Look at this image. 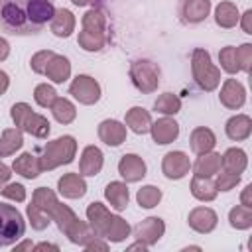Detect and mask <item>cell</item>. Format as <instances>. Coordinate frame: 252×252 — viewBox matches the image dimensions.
<instances>
[{
	"mask_svg": "<svg viewBox=\"0 0 252 252\" xmlns=\"http://www.w3.org/2000/svg\"><path fill=\"white\" fill-rule=\"evenodd\" d=\"M22 250H33V244H32V240H24V242H16L14 244V252H22Z\"/></svg>",
	"mask_w": 252,
	"mask_h": 252,
	"instance_id": "cell-53",
	"label": "cell"
},
{
	"mask_svg": "<svg viewBox=\"0 0 252 252\" xmlns=\"http://www.w3.org/2000/svg\"><path fill=\"white\" fill-rule=\"evenodd\" d=\"M33 250H35V252H41V250H53V252H57L59 246H57V244H51V242H39V244L33 246Z\"/></svg>",
	"mask_w": 252,
	"mask_h": 252,
	"instance_id": "cell-52",
	"label": "cell"
},
{
	"mask_svg": "<svg viewBox=\"0 0 252 252\" xmlns=\"http://www.w3.org/2000/svg\"><path fill=\"white\" fill-rule=\"evenodd\" d=\"M191 171V159L185 152L181 150H173V152H167L161 159V173L167 177V179H173V181H179L183 179L187 173Z\"/></svg>",
	"mask_w": 252,
	"mask_h": 252,
	"instance_id": "cell-9",
	"label": "cell"
},
{
	"mask_svg": "<svg viewBox=\"0 0 252 252\" xmlns=\"http://www.w3.org/2000/svg\"><path fill=\"white\" fill-rule=\"evenodd\" d=\"M81 26L85 32H93V33H106V16L102 10L98 8H91L85 12Z\"/></svg>",
	"mask_w": 252,
	"mask_h": 252,
	"instance_id": "cell-34",
	"label": "cell"
},
{
	"mask_svg": "<svg viewBox=\"0 0 252 252\" xmlns=\"http://www.w3.org/2000/svg\"><path fill=\"white\" fill-rule=\"evenodd\" d=\"M87 220H89V226L93 230L94 236L98 238H104L106 242H124L128 236H130V224L118 217V215H112L106 205H102L100 201H93L89 203L87 207Z\"/></svg>",
	"mask_w": 252,
	"mask_h": 252,
	"instance_id": "cell-2",
	"label": "cell"
},
{
	"mask_svg": "<svg viewBox=\"0 0 252 252\" xmlns=\"http://www.w3.org/2000/svg\"><path fill=\"white\" fill-rule=\"evenodd\" d=\"M191 195L197 199V201H203V203H209V201H215L219 191L215 187V181L211 177H201V175H193L191 179Z\"/></svg>",
	"mask_w": 252,
	"mask_h": 252,
	"instance_id": "cell-30",
	"label": "cell"
},
{
	"mask_svg": "<svg viewBox=\"0 0 252 252\" xmlns=\"http://www.w3.org/2000/svg\"><path fill=\"white\" fill-rule=\"evenodd\" d=\"M69 94L79 100L81 104L85 106H91V104H96L100 100V94H102V89L98 85V81L91 75H77L71 85H69Z\"/></svg>",
	"mask_w": 252,
	"mask_h": 252,
	"instance_id": "cell-8",
	"label": "cell"
},
{
	"mask_svg": "<svg viewBox=\"0 0 252 252\" xmlns=\"http://www.w3.org/2000/svg\"><path fill=\"white\" fill-rule=\"evenodd\" d=\"M150 134L158 146H167L177 140L179 136V124L171 116H161L150 126Z\"/></svg>",
	"mask_w": 252,
	"mask_h": 252,
	"instance_id": "cell-14",
	"label": "cell"
},
{
	"mask_svg": "<svg viewBox=\"0 0 252 252\" xmlns=\"http://www.w3.org/2000/svg\"><path fill=\"white\" fill-rule=\"evenodd\" d=\"M26 232V220L14 205L0 203V248L16 244Z\"/></svg>",
	"mask_w": 252,
	"mask_h": 252,
	"instance_id": "cell-6",
	"label": "cell"
},
{
	"mask_svg": "<svg viewBox=\"0 0 252 252\" xmlns=\"http://www.w3.org/2000/svg\"><path fill=\"white\" fill-rule=\"evenodd\" d=\"M217 222H219V217L211 207H195L187 215V224L199 234L213 232L217 228Z\"/></svg>",
	"mask_w": 252,
	"mask_h": 252,
	"instance_id": "cell-13",
	"label": "cell"
},
{
	"mask_svg": "<svg viewBox=\"0 0 252 252\" xmlns=\"http://www.w3.org/2000/svg\"><path fill=\"white\" fill-rule=\"evenodd\" d=\"M191 73L197 87L205 93H213L220 85V69L211 61V53L203 47H195L191 53Z\"/></svg>",
	"mask_w": 252,
	"mask_h": 252,
	"instance_id": "cell-4",
	"label": "cell"
},
{
	"mask_svg": "<svg viewBox=\"0 0 252 252\" xmlns=\"http://www.w3.org/2000/svg\"><path fill=\"white\" fill-rule=\"evenodd\" d=\"M128 250H142V252H144V250H148V246H146L144 242H140V240H138L136 244H130V246H128Z\"/></svg>",
	"mask_w": 252,
	"mask_h": 252,
	"instance_id": "cell-55",
	"label": "cell"
},
{
	"mask_svg": "<svg viewBox=\"0 0 252 252\" xmlns=\"http://www.w3.org/2000/svg\"><path fill=\"white\" fill-rule=\"evenodd\" d=\"M55 98H57V93H55V89H53L51 85H47V83L35 85V89H33V100H35L41 108H49Z\"/></svg>",
	"mask_w": 252,
	"mask_h": 252,
	"instance_id": "cell-40",
	"label": "cell"
},
{
	"mask_svg": "<svg viewBox=\"0 0 252 252\" xmlns=\"http://www.w3.org/2000/svg\"><path fill=\"white\" fill-rule=\"evenodd\" d=\"M75 6H94L96 2H100V0H71Z\"/></svg>",
	"mask_w": 252,
	"mask_h": 252,
	"instance_id": "cell-54",
	"label": "cell"
},
{
	"mask_svg": "<svg viewBox=\"0 0 252 252\" xmlns=\"http://www.w3.org/2000/svg\"><path fill=\"white\" fill-rule=\"evenodd\" d=\"M240 183V175L238 173H230V171H219L217 179H215V187L217 191H230Z\"/></svg>",
	"mask_w": 252,
	"mask_h": 252,
	"instance_id": "cell-42",
	"label": "cell"
},
{
	"mask_svg": "<svg viewBox=\"0 0 252 252\" xmlns=\"http://www.w3.org/2000/svg\"><path fill=\"white\" fill-rule=\"evenodd\" d=\"M75 26H77V20H75V14L67 8H59L55 10L53 18H51V33L57 35V37H69L73 32H75Z\"/></svg>",
	"mask_w": 252,
	"mask_h": 252,
	"instance_id": "cell-21",
	"label": "cell"
},
{
	"mask_svg": "<svg viewBox=\"0 0 252 252\" xmlns=\"http://www.w3.org/2000/svg\"><path fill=\"white\" fill-rule=\"evenodd\" d=\"M96 132H98L100 142H104L110 148H118V146H122L126 142V124H122L120 120L106 118V120H102L98 124Z\"/></svg>",
	"mask_w": 252,
	"mask_h": 252,
	"instance_id": "cell-15",
	"label": "cell"
},
{
	"mask_svg": "<svg viewBox=\"0 0 252 252\" xmlns=\"http://www.w3.org/2000/svg\"><path fill=\"white\" fill-rule=\"evenodd\" d=\"M215 144H217V136H215V132H213L211 128H207V126H197V128L191 132V136H189L191 152L197 154V156H201V154H205V152H211V150L215 148Z\"/></svg>",
	"mask_w": 252,
	"mask_h": 252,
	"instance_id": "cell-22",
	"label": "cell"
},
{
	"mask_svg": "<svg viewBox=\"0 0 252 252\" xmlns=\"http://www.w3.org/2000/svg\"><path fill=\"white\" fill-rule=\"evenodd\" d=\"M12 171H16L18 175H22L26 179H35L41 173L39 158L33 156V154H30V152H24V154H20L12 161Z\"/></svg>",
	"mask_w": 252,
	"mask_h": 252,
	"instance_id": "cell-27",
	"label": "cell"
},
{
	"mask_svg": "<svg viewBox=\"0 0 252 252\" xmlns=\"http://www.w3.org/2000/svg\"><path fill=\"white\" fill-rule=\"evenodd\" d=\"M0 18H2V22H4L8 28H12V30H22V28L26 26V22H28L26 12H24L18 4H14V2H6V4L2 6Z\"/></svg>",
	"mask_w": 252,
	"mask_h": 252,
	"instance_id": "cell-33",
	"label": "cell"
},
{
	"mask_svg": "<svg viewBox=\"0 0 252 252\" xmlns=\"http://www.w3.org/2000/svg\"><path fill=\"white\" fill-rule=\"evenodd\" d=\"M24 146V132L20 128H6L0 134V158L16 154Z\"/></svg>",
	"mask_w": 252,
	"mask_h": 252,
	"instance_id": "cell-31",
	"label": "cell"
},
{
	"mask_svg": "<svg viewBox=\"0 0 252 252\" xmlns=\"http://www.w3.org/2000/svg\"><path fill=\"white\" fill-rule=\"evenodd\" d=\"M250 193H252V185H246L240 193V205L244 207H252V199H250Z\"/></svg>",
	"mask_w": 252,
	"mask_h": 252,
	"instance_id": "cell-49",
	"label": "cell"
},
{
	"mask_svg": "<svg viewBox=\"0 0 252 252\" xmlns=\"http://www.w3.org/2000/svg\"><path fill=\"white\" fill-rule=\"evenodd\" d=\"M220 167L224 171L230 173H242L248 167V156L242 148H228L222 156H220Z\"/></svg>",
	"mask_w": 252,
	"mask_h": 252,
	"instance_id": "cell-28",
	"label": "cell"
},
{
	"mask_svg": "<svg viewBox=\"0 0 252 252\" xmlns=\"http://www.w3.org/2000/svg\"><path fill=\"white\" fill-rule=\"evenodd\" d=\"M75 154H77V140L69 134L47 142L39 156L41 171H51L59 165H69L75 159Z\"/></svg>",
	"mask_w": 252,
	"mask_h": 252,
	"instance_id": "cell-3",
	"label": "cell"
},
{
	"mask_svg": "<svg viewBox=\"0 0 252 252\" xmlns=\"http://www.w3.org/2000/svg\"><path fill=\"white\" fill-rule=\"evenodd\" d=\"M238 22H240L244 33H252V10H246V12L238 18Z\"/></svg>",
	"mask_w": 252,
	"mask_h": 252,
	"instance_id": "cell-47",
	"label": "cell"
},
{
	"mask_svg": "<svg viewBox=\"0 0 252 252\" xmlns=\"http://www.w3.org/2000/svg\"><path fill=\"white\" fill-rule=\"evenodd\" d=\"M8 87H10V77H8V73H6V71H2V69H0V96L8 91Z\"/></svg>",
	"mask_w": 252,
	"mask_h": 252,
	"instance_id": "cell-50",
	"label": "cell"
},
{
	"mask_svg": "<svg viewBox=\"0 0 252 252\" xmlns=\"http://www.w3.org/2000/svg\"><path fill=\"white\" fill-rule=\"evenodd\" d=\"M104 165V154L96 146H85L79 159V173L83 177H94Z\"/></svg>",
	"mask_w": 252,
	"mask_h": 252,
	"instance_id": "cell-16",
	"label": "cell"
},
{
	"mask_svg": "<svg viewBox=\"0 0 252 252\" xmlns=\"http://www.w3.org/2000/svg\"><path fill=\"white\" fill-rule=\"evenodd\" d=\"M104 199L108 201L110 209L124 211L130 203V191H128L126 181H110L104 187Z\"/></svg>",
	"mask_w": 252,
	"mask_h": 252,
	"instance_id": "cell-20",
	"label": "cell"
},
{
	"mask_svg": "<svg viewBox=\"0 0 252 252\" xmlns=\"http://www.w3.org/2000/svg\"><path fill=\"white\" fill-rule=\"evenodd\" d=\"M183 250H201V246H187V248H183Z\"/></svg>",
	"mask_w": 252,
	"mask_h": 252,
	"instance_id": "cell-56",
	"label": "cell"
},
{
	"mask_svg": "<svg viewBox=\"0 0 252 252\" xmlns=\"http://www.w3.org/2000/svg\"><path fill=\"white\" fill-rule=\"evenodd\" d=\"M219 63H220V69L228 75H236L240 71L238 67V61H236V47L232 45H226L219 51Z\"/></svg>",
	"mask_w": 252,
	"mask_h": 252,
	"instance_id": "cell-39",
	"label": "cell"
},
{
	"mask_svg": "<svg viewBox=\"0 0 252 252\" xmlns=\"http://www.w3.org/2000/svg\"><path fill=\"white\" fill-rule=\"evenodd\" d=\"M163 234H165V222L159 217H148V219H144L142 222H138L134 226L136 240L144 242L148 248L154 246V244H158Z\"/></svg>",
	"mask_w": 252,
	"mask_h": 252,
	"instance_id": "cell-10",
	"label": "cell"
},
{
	"mask_svg": "<svg viewBox=\"0 0 252 252\" xmlns=\"http://www.w3.org/2000/svg\"><path fill=\"white\" fill-rule=\"evenodd\" d=\"M53 14H55V6L51 4V0H28L26 16H28L30 24L43 26V24L51 22Z\"/></svg>",
	"mask_w": 252,
	"mask_h": 252,
	"instance_id": "cell-19",
	"label": "cell"
},
{
	"mask_svg": "<svg viewBox=\"0 0 252 252\" xmlns=\"http://www.w3.org/2000/svg\"><path fill=\"white\" fill-rule=\"evenodd\" d=\"M211 14V0H183L181 16L187 24H199Z\"/></svg>",
	"mask_w": 252,
	"mask_h": 252,
	"instance_id": "cell-24",
	"label": "cell"
},
{
	"mask_svg": "<svg viewBox=\"0 0 252 252\" xmlns=\"http://www.w3.org/2000/svg\"><path fill=\"white\" fill-rule=\"evenodd\" d=\"M224 132L232 142H244L252 134V118L248 114H234L226 120Z\"/></svg>",
	"mask_w": 252,
	"mask_h": 252,
	"instance_id": "cell-18",
	"label": "cell"
},
{
	"mask_svg": "<svg viewBox=\"0 0 252 252\" xmlns=\"http://www.w3.org/2000/svg\"><path fill=\"white\" fill-rule=\"evenodd\" d=\"M191 169H193V175H201V177H213L220 171V154L217 152H205L201 154L195 163H191Z\"/></svg>",
	"mask_w": 252,
	"mask_h": 252,
	"instance_id": "cell-23",
	"label": "cell"
},
{
	"mask_svg": "<svg viewBox=\"0 0 252 252\" xmlns=\"http://www.w3.org/2000/svg\"><path fill=\"white\" fill-rule=\"evenodd\" d=\"M26 213H28V220H30V224H32L33 230H45L49 226V222H51V219L33 201L28 205V211Z\"/></svg>",
	"mask_w": 252,
	"mask_h": 252,
	"instance_id": "cell-41",
	"label": "cell"
},
{
	"mask_svg": "<svg viewBox=\"0 0 252 252\" xmlns=\"http://www.w3.org/2000/svg\"><path fill=\"white\" fill-rule=\"evenodd\" d=\"M57 191L65 199H81L87 193V181L81 173H63L57 181Z\"/></svg>",
	"mask_w": 252,
	"mask_h": 252,
	"instance_id": "cell-17",
	"label": "cell"
},
{
	"mask_svg": "<svg viewBox=\"0 0 252 252\" xmlns=\"http://www.w3.org/2000/svg\"><path fill=\"white\" fill-rule=\"evenodd\" d=\"M10 177H12V167H8L6 163L0 161V189L10 181Z\"/></svg>",
	"mask_w": 252,
	"mask_h": 252,
	"instance_id": "cell-48",
	"label": "cell"
},
{
	"mask_svg": "<svg viewBox=\"0 0 252 252\" xmlns=\"http://www.w3.org/2000/svg\"><path fill=\"white\" fill-rule=\"evenodd\" d=\"M49 81H53L55 85H61L65 83L69 77H71V61L65 57V55H53L45 67V73H43Z\"/></svg>",
	"mask_w": 252,
	"mask_h": 252,
	"instance_id": "cell-25",
	"label": "cell"
},
{
	"mask_svg": "<svg viewBox=\"0 0 252 252\" xmlns=\"http://www.w3.org/2000/svg\"><path fill=\"white\" fill-rule=\"evenodd\" d=\"M146 161L138 154H124L118 161V173L126 183H138L146 177Z\"/></svg>",
	"mask_w": 252,
	"mask_h": 252,
	"instance_id": "cell-12",
	"label": "cell"
},
{
	"mask_svg": "<svg viewBox=\"0 0 252 252\" xmlns=\"http://www.w3.org/2000/svg\"><path fill=\"white\" fill-rule=\"evenodd\" d=\"M32 201H33L51 220H55L57 228L67 236L69 242L79 244V246H85V244L94 236L93 230H91V226H89V222L81 220V219L73 213L71 207L63 205V203L57 199V195H55L49 187H37V189L33 191Z\"/></svg>",
	"mask_w": 252,
	"mask_h": 252,
	"instance_id": "cell-1",
	"label": "cell"
},
{
	"mask_svg": "<svg viewBox=\"0 0 252 252\" xmlns=\"http://www.w3.org/2000/svg\"><path fill=\"white\" fill-rule=\"evenodd\" d=\"M154 110L163 114V116H175L181 110V98L173 93H163L156 98L154 102Z\"/></svg>",
	"mask_w": 252,
	"mask_h": 252,
	"instance_id": "cell-36",
	"label": "cell"
},
{
	"mask_svg": "<svg viewBox=\"0 0 252 252\" xmlns=\"http://www.w3.org/2000/svg\"><path fill=\"white\" fill-rule=\"evenodd\" d=\"M124 124L126 128H130L134 134H148L150 126H152V116L146 108L142 106H132L130 110H126L124 116Z\"/></svg>",
	"mask_w": 252,
	"mask_h": 252,
	"instance_id": "cell-26",
	"label": "cell"
},
{
	"mask_svg": "<svg viewBox=\"0 0 252 252\" xmlns=\"http://www.w3.org/2000/svg\"><path fill=\"white\" fill-rule=\"evenodd\" d=\"M238 18H240V12H238V6L234 2H219L217 8H215V22L219 28H224V30H230L238 24Z\"/></svg>",
	"mask_w": 252,
	"mask_h": 252,
	"instance_id": "cell-29",
	"label": "cell"
},
{
	"mask_svg": "<svg viewBox=\"0 0 252 252\" xmlns=\"http://www.w3.org/2000/svg\"><path fill=\"white\" fill-rule=\"evenodd\" d=\"M49 110H51L53 118H55L59 124H71V122L77 118V108H75V104H73L69 98H65V96H57V98L53 100V104L49 106Z\"/></svg>",
	"mask_w": 252,
	"mask_h": 252,
	"instance_id": "cell-32",
	"label": "cell"
},
{
	"mask_svg": "<svg viewBox=\"0 0 252 252\" xmlns=\"http://www.w3.org/2000/svg\"><path fill=\"white\" fill-rule=\"evenodd\" d=\"M77 43H79L81 49L94 53V51H100L106 45V33H93V32L81 30L79 37H77Z\"/></svg>",
	"mask_w": 252,
	"mask_h": 252,
	"instance_id": "cell-37",
	"label": "cell"
},
{
	"mask_svg": "<svg viewBox=\"0 0 252 252\" xmlns=\"http://www.w3.org/2000/svg\"><path fill=\"white\" fill-rule=\"evenodd\" d=\"M161 197H163V193H161V189L156 187V185H144V187H140L138 193H136V201H138V205H140L142 209H154L156 205H159Z\"/></svg>",
	"mask_w": 252,
	"mask_h": 252,
	"instance_id": "cell-38",
	"label": "cell"
},
{
	"mask_svg": "<svg viewBox=\"0 0 252 252\" xmlns=\"http://www.w3.org/2000/svg\"><path fill=\"white\" fill-rule=\"evenodd\" d=\"M53 55H55V53H53L51 49H41V51L33 53L32 59H30L32 71L37 73V75H43V73H45V67H47V63H49V59H51Z\"/></svg>",
	"mask_w": 252,
	"mask_h": 252,
	"instance_id": "cell-44",
	"label": "cell"
},
{
	"mask_svg": "<svg viewBox=\"0 0 252 252\" xmlns=\"http://www.w3.org/2000/svg\"><path fill=\"white\" fill-rule=\"evenodd\" d=\"M159 77H161L159 65L150 59H136L130 63V79L140 93L150 94V93L158 91Z\"/></svg>",
	"mask_w": 252,
	"mask_h": 252,
	"instance_id": "cell-7",
	"label": "cell"
},
{
	"mask_svg": "<svg viewBox=\"0 0 252 252\" xmlns=\"http://www.w3.org/2000/svg\"><path fill=\"white\" fill-rule=\"evenodd\" d=\"M236 61L240 71L250 73L252 67V43H242L240 47H236Z\"/></svg>",
	"mask_w": 252,
	"mask_h": 252,
	"instance_id": "cell-45",
	"label": "cell"
},
{
	"mask_svg": "<svg viewBox=\"0 0 252 252\" xmlns=\"http://www.w3.org/2000/svg\"><path fill=\"white\" fill-rule=\"evenodd\" d=\"M85 250H89V252H93V250H100V252H106L108 250V242L104 240V238H98V236H93L85 246H83Z\"/></svg>",
	"mask_w": 252,
	"mask_h": 252,
	"instance_id": "cell-46",
	"label": "cell"
},
{
	"mask_svg": "<svg viewBox=\"0 0 252 252\" xmlns=\"http://www.w3.org/2000/svg\"><path fill=\"white\" fill-rule=\"evenodd\" d=\"M0 193H2V197L4 199H8V201H16V203H24L26 201V187L22 185V183H6L2 189H0Z\"/></svg>",
	"mask_w": 252,
	"mask_h": 252,
	"instance_id": "cell-43",
	"label": "cell"
},
{
	"mask_svg": "<svg viewBox=\"0 0 252 252\" xmlns=\"http://www.w3.org/2000/svg\"><path fill=\"white\" fill-rule=\"evenodd\" d=\"M228 224L236 230H248L252 226V207L236 205L228 211Z\"/></svg>",
	"mask_w": 252,
	"mask_h": 252,
	"instance_id": "cell-35",
	"label": "cell"
},
{
	"mask_svg": "<svg viewBox=\"0 0 252 252\" xmlns=\"http://www.w3.org/2000/svg\"><path fill=\"white\" fill-rule=\"evenodd\" d=\"M8 55H10V43H8V39L0 37V61L8 59Z\"/></svg>",
	"mask_w": 252,
	"mask_h": 252,
	"instance_id": "cell-51",
	"label": "cell"
},
{
	"mask_svg": "<svg viewBox=\"0 0 252 252\" xmlns=\"http://www.w3.org/2000/svg\"><path fill=\"white\" fill-rule=\"evenodd\" d=\"M219 100L224 108L228 110H238L244 106L246 102V89L240 81L236 79H224L220 93H219Z\"/></svg>",
	"mask_w": 252,
	"mask_h": 252,
	"instance_id": "cell-11",
	"label": "cell"
},
{
	"mask_svg": "<svg viewBox=\"0 0 252 252\" xmlns=\"http://www.w3.org/2000/svg\"><path fill=\"white\" fill-rule=\"evenodd\" d=\"M10 116L16 128H20L22 132L33 136V138H47L51 132V124L45 116L37 114L32 110V106L28 102H16L10 108Z\"/></svg>",
	"mask_w": 252,
	"mask_h": 252,
	"instance_id": "cell-5",
	"label": "cell"
}]
</instances>
